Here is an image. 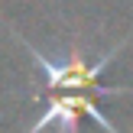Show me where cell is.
Wrapping results in <instances>:
<instances>
[{
	"instance_id": "cell-1",
	"label": "cell",
	"mask_w": 133,
	"mask_h": 133,
	"mask_svg": "<svg viewBox=\"0 0 133 133\" xmlns=\"http://www.w3.org/2000/svg\"><path fill=\"white\" fill-rule=\"evenodd\" d=\"M13 39L29 52L32 68L42 78V88H45V107L26 127V133H45L49 127H55L58 133H78L81 117H91L107 133H120L101 114L97 97H120L133 91V88H104L101 84V71L120 55V49L130 42V36L120 39L117 45H107L101 55H88L81 42H71L58 55H49L45 49H39L36 42H29L19 32H13Z\"/></svg>"
}]
</instances>
